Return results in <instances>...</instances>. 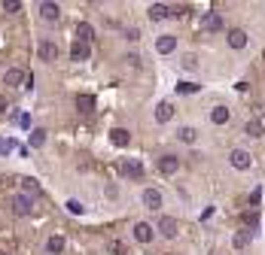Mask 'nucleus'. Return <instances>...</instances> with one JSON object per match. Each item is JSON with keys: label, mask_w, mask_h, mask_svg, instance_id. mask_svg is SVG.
Instances as JSON below:
<instances>
[{"label": "nucleus", "mask_w": 265, "mask_h": 255, "mask_svg": "<svg viewBox=\"0 0 265 255\" xmlns=\"http://www.w3.org/2000/svg\"><path fill=\"white\" fill-rule=\"evenodd\" d=\"M116 170H119L122 176H131V179H140V176H144V164H140V158H122Z\"/></svg>", "instance_id": "f257e3e1"}, {"label": "nucleus", "mask_w": 265, "mask_h": 255, "mask_svg": "<svg viewBox=\"0 0 265 255\" xmlns=\"http://www.w3.org/2000/svg\"><path fill=\"white\" fill-rule=\"evenodd\" d=\"M228 161H232L235 170H247V167H250V152H247V149H232V152H228Z\"/></svg>", "instance_id": "f03ea898"}, {"label": "nucleus", "mask_w": 265, "mask_h": 255, "mask_svg": "<svg viewBox=\"0 0 265 255\" xmlns=\"http://www.w3.org/2000/svg\"><path fill=\"white\" fill-rule=\"evenodd\" d=\"M201 28H204V33H217V31H223V15H220V12H207V15L201 18Z\"/></svg>", "instance_id": "7ed1b4c3"}, {"label": "nucleus", "mask_w": 265, "mask_h": 255, "mask_svg": "<svg viewBox=\"0 0 265 255\" xmlns=\"http://www.w3.org/2000/svg\"><path fill=\"white\" fill-rule=\"evenodd\" d=\"M158 170H162L165 176L177 173V170H180V158H177V155H162V158H158Z\"/></svg>", "instance_id": "20e7f679"}, {"label": "nucleus", "mask_w": 265, "mask_h": 255, "mask_svg": "<svg viewBox=\"0 0 265 255\" xmlns=\"http://www.w3.org/2000/svg\"><path fill=\"white\" fill-rule=\"evenodd\" d=\"M12 210H15V216H31V210H34L31 197H28V194H15V200H12Z\"/></svg>", "instance_id": "39448f33"}, {"label": "nucleus", "mask_w": 265, "mask_h": 255, "mask_svg": "<svg viewBox=\"0 0 265 255\" xmlns=\"http://www.w3.org/2000/svg\"><path fill=\"white\" fill-rule=\"evenodd\" d=\"M40 15L46 18V22H58L61 9H58V3H52V0H43V3H40Z\"/></svg>", "instance_id": "423d86ee"}, {"label": "nucleus", "mask_w": 265, "mask_h": 255, "mask_svg": "<svg viewBox=\"0 0 265 255\" xmlns=\"http://www.w3.org/2000/svg\"><path fill=\"white\" fill-rule=\"evenodd\" d=\"M88 55H92V46H88V43H74V46H70V58H74V61H88Z\"/></svg>", "instance_id": "0eeeda50"}, {"label": "nucleus", "mask_w": 265, "mask_h": 255, "mask_svg": "<svg viewBox=\"0 0 265 255\" xmlns=\"http://www.w3.org/2000/svg\"><path fill=\"white\" fill-rule=\"evenodd\" d=\"M226 43L232 46V49H244L247 46V33L241 28H232V31H228V36H226Z\"/></svg>", "instance_id": "6e6552de"}, {"label": "nucleus", "mask_w": 265, "mask_h": 255, "mask_svg": "<svg viewBox=\"0 0 265 255\" xmlns=\"http://www.w3.org/2000/svg\"><path fill=\"white\" fill-rule=\"evenodd\" d=\"M144 204H147V210H162V191H158V189H147L144 191Z\"/></svg>", "instance_id": "1a4fd4ad"}, {"label": "nucleus", "mask_w": 265, "mask_h": 255, "mask_svg": "<svg viewBox=\"0 0 265 255\" xmlns=\"http://www.w3.org/2000/svg\"><path fill=\"white\" fill-rule=\"evenodd\" d=\"M158 231H162L168 240H174L177 237V219H171V216H162L158 219Z\"/></svg>", "instance_id": "9d476101"}, {"label": "nucleus", "mask_w": 265, "mask_h": 255, "mask_svg": "<svg viewBox=\"0 0 265 255\" xmlns=\"http://www.w3.org/2000/svg\"><path fill=\"white\" fill-rule=\"evenodd\" d=\"M174 119V103H168V100H162V103H158L155 106V122H171Z\"/></svg>", "instance_id": "9b49d317"}, {"label": "nucleus", "mask_w": 265, "mask_h": 255, "mask_svg": "<svg viewBox=\"0 0 265 255\" xmlns=\"http://www.w3.org/2000/svg\"><path fill=\"white\" fill-rule=\"evenodd\" d=\"M37 55H40V61H55L58 58V46L55 43H40Z\"/></svg>", "instance_id": "f8f14e48"}, {"label": "nucleus", "mask_w": 265, "mask_h": 255, "mask_svg": "<svg viewBox=\"0 0 265 255\" xmlns=\"http://www.w3.org/2000/svg\"><path fill=\"white\" fill-rule=\"evenodd\" d=\"M174 46H177V36H171V33H165V36H158V40H155V49L162 55H171Z\"/></svg>", "instance_id": "ddd939ff"}, {"label": "nucleus", "mask_w": 265, "mask_h": 255, "mask_svg": "<svg viewBox=\"0 0 265 255\" xmlns=\"http://www.w3.org/2000/svg\"><path fill=\"white\" fill-rule=\"evenodd\" d=\"M171 15V6L168 3H152L150 6V22H162V18Z\"/></svg>", "instance_id": "4468645a"}, {"label": "nucleus", "mask_w": 265, "mask_h": 255, "mask_svg": "<svg viewBox=\"0 0 265 255\" xmlns=\"http://www.w3.org/2000/svg\"><path fill=\"white\" fill-rule=\"evenodd\" d=\"M3 82H6V85H12V88H19V85L25 82V70H19V67H12V70H6V76H3Z\"/></svg>", "instance_id": "2eb2a0df"}, {"label": "nucleus", "mask_w": 265, "mask_h": 255, "mask_svg": "<svg viewBox=\"0 0 265 255\" xmlns=\"http://www.w3.org/2000/svg\"><path fill=\"white\" fill-rule=\"evenodd\" d=\"M244 134H247V137H262V134H265V125H262V119H250V122L244 125Z\"/></svg>", "instance_id": "dca6fc26"}, {"label": "nucleus", "mask_w": 265, "mask_h": 255, "mask_svg": "<svg viewBox=\"0 0 265 255\" xmlns=\"http://www.w3.org/2000/svg\"><path fill=\"white\" fill-rule=\"evenodd\" d=\"M110 140H113V146H128V143H131V134L125 131V128H113V131H110Z\"/></svg>", "instance_id": "f3484780"}, {"label": "nucleus", "mask_w": 265, "mask_h": 255, "mask_svg": "<svg viewBox=\"0 0 265 255\" xmlns=\"http://www.w3.org/2000/svg\"><path fill=\"white\" fill-rule=\"evenodd\" d=\"M241 225H247V231H256V228H259V213H256V210L241 213Z\"/></svg>", "instance_id": "a211bd4d"}, {"label": "nucleus", "mask_w": 265, "mask_h": 255, "mask_svg": "<svg viewBox=\"0 0 265 255\" xmlns=\"http://www.w3.org/2000/svg\"><path fill=\"white\" fill-rule=\"evenodd\" d=\"M134 237H137L140 243H150V240H152V228H150L147 222H137V225H134Z\"/></svg>", "instance_id": "6ab92c4d"}, {"label": "nucleus", "mask_w": 265, "mask_h": 255, "mask_svg": "<svg viewBox=\"0 0 265 255\" xmlns=\"http://www.w3.org/2000/svg\"><path fill=\"white\" fill-rule=\"evenodd\" d=\"M92 36H95V31H92V25H88V22H79L76 25V40L79 43H92Z\"/></svg>", "instance_id": "aec40b11"}, {"label": "nucleus", "mask_w": 265, "mask_h": 255, "mask_svg": "<svg viewBox=\"0 0 265 255\" xmlns=\"http://www.w3.org/2000/svg\"><path fill=\"white\" fill-rule=\"evenodd\" d=\"M76 109H79V113H92V109H95V97L92 95H76Z\"/></svg>", "instance_id": "412c9836"}, {"label": "nucleus", "mask_w": 265, "mask_h": 255, "mask_svg": "<svg viewBox=\"0 0 265 255\" xmlns=\"http://www.w3.org/2000/svg\"><path fill=\"white\" fill-rule=\"evenodd\" d=\"M210 122H214V125H226L228 122V109L226 106H214V109H210Z\"/></svg>", "instance_id": "4be33fe9"}, {"label": "nucleus", "mask_w": 265, "mask_h": 255, "mask_svg": "<svg viewBox=\"0 0 265 255\" xmlns=\"http://www.w3.org/2000/svg\"><path fill=\"white\" fill-rule=\"evenodd\" d=\"M31 149H40V146L46 143V131H43V128H37V131H31Z\"/></svg>", "instance_id": "5701e85b"}, {"label": "nucleus", "mask_w": 265, "mask_h": 255, "mask_svg": "<svg viewBox=\"0 0 265 255\" xmlns=\"http://www.w3.org/2000/svg\"><path fill=\"white\" fill-rule=\"evenodd\" d=\"M250 240H253V231H238L232 243H235V249H244V246L250 243Z\"/></svg>", "instance_id": "b1692460"}, {"label": "nucleus", "mask_w": 265, "mask_h": 255, "mask_svg": "<svg viewBox=\"0 0 265 255\" xmlns=\"http://www.w3.org/2000/svg\"><path fill=\"white\" fill-rule=\"evenodd\" d=\"M177 137H180V143H195L198 131H195V128H180V131H177Z\"/></svg>", "instance_id": "393cba45"}, {"label": "nucleus", "mask_w": 265, "mask_h": 255, "mask_svg": "<svg viewBox=\"0 0 265 255\" xmlns=\"http://www.w3.org/2000/svg\"><path fill=\"white\" fill-rule=\"evenodd\" d=\"M46 249H49L52 255H58V252H64V237H49V243H46Z\"/></svg>", "instance_id": "a878e982"}, {"label": "nucleus", "mask_w": 265, "mask_h": 255, "mask_svg": "<svg viewBox=\"0 0 265 255\" xmlns=\"http://www.w3.org/2000/svg\"><path fill=\"white\" fill-rule=\"evenodd\" d=\"M201 85L198 82H177V95H195Z\"/></svg>", "instance_id": "bb28decb"}, {"label": "nucleus", "mask_w": 265, "mask_h": 255, "mask_svg": "<svg viewBox=\"0 0 265 255\" xmlns=\"http://www.w3.org/2000/svg\"><path fill=\"white\" fill-rule=\"evenodd\" d=\"M22 189H25L28 194H40V186H37V179H34V176H25V179H22Z\"/></svg>", "instance_id": "cd10ccee"}, {"label": "nucleus", "mask_w": 265, "mask_h": 255, "mask_svg": "<svg viewBox=\"0 0 265 255\" xmlns=\"http://www.w3.org/2000/svg\"><path fill=\"white\" fill-rule=\"evenodd\" d=\"M64 207H67V213H74V216H82V213H85V207L79 204V200H74V197H70Z\"/></svg>", "instance_id": "c85d7f7f"}, {"label": "nucleus", "mask_w": 265, "mask_h": 255, "mask_svg": "<svg viewBox=\"0 0 265 255\" xmlns=\"http://www.w3.org/2000/svg\"><path fill=\"white\" fill-rule=\"evenodd\" d=\"M15 149V143L12 140H3V137H0V155H9Z\"/></svg>", "instance_id": "c756f323"}, {"label": "nucleus", "mask_w": 265, "mask_h": 255, "mask_svg": "<svg viewBox=\"0 0 265 255\" xmlns=\"http://www.w3.org/2000/svg\"><path fill=\"white\" fill-rule=\"evenodd\" d=\"M259 204H262V189H253V191H250V207L256 210Z\"/></svg>", "instance_id": "7c9ffc66"}, {"label": "nucleus", "mask_w": 265, "mask_h": 255, "mask_svg": "<svg viewBox=\"0 0 265 255\" xmlns=\"http://www.w3.org/2000/svg\"><path fill=\"white\" fill-rule=\"evenodd\" d=\"M183 67L186 70H195L198 67V58H195V55H183Z\"/></svg>", "instance_id": "2f4dec72"}, {"label": "nucleus", "mask_w": 265, "mask_h": 255, "mask_svg": "<svg viewBox=\"0 0 265 255\" xmlns=\"http://www.w3.org/2000/svg\"><path fill=\"white\" fill-rule=\"evenodd\" d=\"M3 9H6V12H19V9H22V0H6Z\"/></svg>", "instance_id": "473e14b6"}, {"label": "nucleus", "mask_w": 265, "mask_h": 255, "mask_svg": "<svg viewBox=\"0 0 265 255\" xmlns=\"http://www.w3.org/2000/svg\"><path fill=\"white\" fill-rule=\"evenodd\" d=\"M125 61H128L131 67H140V61H144V58H140V55H134V52H131V55H125Z\"/></svg>", "instance_id": "72a5a7b5"}, {"label": "nucleus", "mask_w": 265, "mask_h": 255, "mask_svg": "<svg viewBox=\"0 0 265 255\" xmlns=\"http://www.w3.org/2000/svg\"><path fill=\"white\" fill-rule=\"evenodd\" d=\"M110 252H125V243H119V240H116V243L110 246Z\"/></svg>", "instance_id": "f704fd0d"}, {"label": "nucleus", "mask_w": 265, "mask_h": 255, "mask_svg": "<svg viewBox=\"0 0 265 255\" xmlns=\"http://www.w3.org/2000/svg\"><path fill=\"white\" fill-rule=\"evenodd\" d=\"M3 109H6V97H3V95H0V113H3Z\"/></svg>", "instance_id": "c9c22d12"}]
</instances>
